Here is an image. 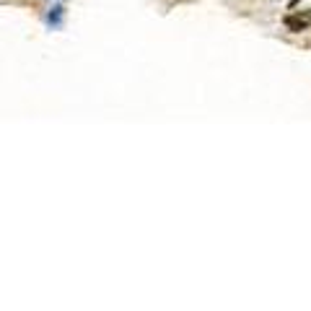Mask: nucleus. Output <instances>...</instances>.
Segmentation results:
<instances>
[{
  "mask_svg": "<svg viewBox=\"0 0 311 311\" xmlns=\"http://www.w3.org/2000/svg\"><path fill=\"white\" fill-rule=\"evenodd\" d=\"M285 26H288V31H303L306 26H311V11L285 16Z\"/></svg>",
  "mask_w": 311,
  "mask_h": 311,
  "instance_id": "1",
  "label": "nucleus"
},
{
  "mask_svg": "<svg viewBox=\"0 0 311 311\" xmlns=\"http://www.w3.org/2000/svg\"><path fill=\"white\" fill-rule=\"evenodd\" d=\"M62 16H65V8H62V6H55V8H52V13H50V16H47V21H50V24H55V26H57V24H60V21H62Z\"/></svg>",
  "mask_w": 311,
  "mask_h": 311,
  "instance_id": "2",
  "label": "nucleus"
},
{
  "mask_svg": "<svg viewBox=\"0 0 311 311\" xmlns=\"http://www.w3.org/2000/svg\"><path fill=\"white\" fill-rule=\"evenodd\" d=\"M296 3H298V0H291V6H296Z\"/></svg>",
  "mask_w": 311,
  "mask_h": 311,
  "instance_id": "3",
  "label": "nucleus"
}]
</instances>
